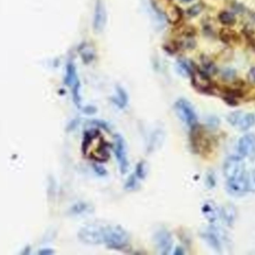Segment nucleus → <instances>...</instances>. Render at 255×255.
Instances as JSON below:
<instances>
[{
    "label": "nucleus",
    "mask_w": 255,
    "mask_h": 255,
    "mask_svg": "<svg viewBox=\"0 0 255 255\" xmlns=\"http://www.w3.org/2000/svg\"><path fill=\"white\" fill-rule=\"evenodd\" d=\"M110 145L105 139L100 129H91L85 132L82 142V152L87 158L98 163L107 161L110 157Z\"/></svg>",
    "instance_id": "1"
},
{
    "label": "nucleus",
    "mask_w": 255,
    "mask_h": 255,
    "mask_svg": "<svg viewBox=\"0 0 255 255\" xmlns=\"http://www.w3.org/2000/svg\"><path fill=\"white\" fill-rule=\"evenodd\" d=\"M130 237L124 228L120 226L105 227L103 244L109 250H123L127 248Z\"/></svg>",
    "instance_id": "2"
},
{
    "label": "nucleus",
    "mask_w": 255,
    "mask_h": 255,
    "mask_svg": "<svg viewBox=\"0 0 255 255\" xmlns=\"http://www.w3.org/2000/svg\"><path fill=\"white\" fill-rule=\"evenodd\" d=\"M175 109L178 118L190 129L198 125L197 114L188 100L184 98L177 100L175 103Z\"/></svg>",
    "instance_id": "3"
},
{
    "label": "nucleus",
    "mask_w": 255,
    "mask_h": 255,
    "mask_svg": "<svg viewBox=\"0 0 255 255\" xmlns=\"http://www.w3.org/2000/svg\"><path fill=\"white\" fill-rule=\"evenodd\" d=\"M105 227L91 224L84 226L78 233L79 239L88 245H100L103 244Z\"/></svg>",
    "instance_id": "4"
},
{
    "label": "nucleus",
    "mask_w": 255,
    "mask_h": 255,
    "mask_svg": "<svg viewBox=\"0 0 255 255\" xmlns=\"http://www.w3.org/2000/svg\"><path fill=\"white\" fill-rule=\"evenodd\" d=\"M246 173L245 162L242 157L232 156L226 159L223 166V174L227 181L243 178Z\"/></svg>",
    "instance_id": "5"
},
{
    "label": "nucleus",
    "mask_w": 255,
    "mask_h": 255,
    "mask_svg": "<svg viewBox=\"0 0 255 255\" xmlns=\"http://www.w3.org/2000/svg\"><path fill=\"white\" fill-rule=\"evenodd\" d=\"M201 237L212 250L222 253L223 247L227 241V237L224 232L215 227H210L201 232Z\"/></svg>",
    "instance_id": "6"
},
{
    "label": "nucleus",
    "mask_w": 255,
    "mask_h": 255,
    "mask_svg": "<svg viewBox=\"0 0 255 255\" xmlns=\"http://www.w3.org/2000/svg\"><path fill=\"white\" fill-rule=\"evenodd\" d=\"M113 151L120 171L123 175H125L128 170L129 162L128 159L127 143L121 135H115L114 138Z\"/></svg>",
    "instance_id": "7"
},
{
    "label": "nucleus",
    "mask_w": 255,
    "mask_h": 255,
    "mask_svg": "<svg viewBox=\"0 0 255 255\" xmlns=\"http://www.w3.org/2000/svg\"><path fill=\"white\" fill-rule=\"evenodd\" d=\"M228 121L231 125L237 127L241 131L250 130L255 124V115L244 113L241 111L232 112L228 116Z\"/></svg>",
    "instance_id": "8"
},
{
    "label": "nucleus",
    "mask_w": 255,
    "mask_h": 255,
    "mask_svg": "<svg viewBox=\"0 0 255 255\" xmlns=\"http://www.w3.org/2000/svg\"><path fill=\"white\" fill-rule=\"evenodd\" d=\"M156 249L160 255H168L171 253L173 246L172 235L169 231L161 229L156 232L153 238Z\"/></svg>",
    "instance_id": "9"
},
{
    "label": "nucleus",
    "mask_w": 255,
    "mask_h": 255,
    "mask_svg": "<svg viewBox=\"0 0 255 255\" xmlns=\"http://www.w3.org/2000/svg\"><path fill=\"white\" fill-rule=\"evenodd\" d=\"M238 151L242 157H255V135L250 133L241 137L238 142Z\"/></svg>",
    "instance_id": "10"
},
{
    "label": "nucleus",
    "mask_w": 255,
    "mask_h": 255,
    "mask_svg": "<svg viewBox=\"0 0 255 255\" xmlns=\"http://www.w3.org/2000/svg\"><path fill=\"white\" fill-rule=\"evenodd\" d=\"M107 19L106 7L102 0H97L94 16V30L96 33H100L104 29Z\"/></svg>",
    "instance_id": "11"
},
{
    "label": "nucleus",
    "mask_w": 255,
    "mask_h": 255,
    "mask_svg": "<svg viewBox=\"0 0 255 255\" xmlns=\"http://www.w3.org/2000/svg\"><path fill=\"white\" fill-rule=\"evenodd\" d=\"M193 85L199 91H209L211 88V82L208 73L201 71L198 69H193L191 73Z\"/></svg>",
    "instance_id": "12"
},
{
    "label": "nucleus",
    "mask_w": 255,
    "mask_h": 255,
    "mask_svg": "<svg viewBox=\"0 0 255 255\" xmlns=\"http://www.w3.org/2000/svg\"><path fill=\"white\" fill-rule=\"evenodd\" d=\"M228 192L234 196H243L248 192L245 176L238 179L227 181Z\"/></svg>",
    "instance_id": "13"
},
{
    "label": "nucleus",
    "mask_w": 255,
    "mask_h": 255,
    "mask_svg": "<svg viewBox=\"0 0 255 255\" xmlns=\"http://www.w3.org/2000/svg\"><path fill=\"white\" fill-rule=\"evenodd\" d=\"M238 216L236 208L232 204L224 205L220 211V217L229 226H233Z\"/></svg>",
    "instance_id": "14"
},
{
    "label": "nucleus",
    "mask_w": 255,
    "mask_h": 255,
    "mask_svg": "<svg viewBox=\"0 0 255 255\" xmlns=\"http://www.w3.org/2000/svg\"><path fill=\"white\" fill-rule=\"evenodd\" d=\"M202 214L210 223H215L220 217V211L215 204L207 202L202 207Z\"/></svg>",
    "instance_id": "15"
},
{
    "label": "nucleus",
    "mask_w": 255,
    "mask_h": 255,
    "mask_svg": "<svg viewBox=\"0 0 255 255\" xmlns=\"http://www.w3.org/2000/svg\"><path fill=\"white\" fill-rule=\"evenodd\" d=\"M164 13L168 21L172 24L178 23L182 17V12L181 9L172 3L166 9Z\"/></svg>",
    "instance_id": "16"
},
{
    "label": "nucleus",
    "mask_w": 255,
    "mask_h": 255,
    "mask_svg": "<svg viewBox=\"0 0 255 255\" xmlns=\"http://www.w3.org/2000/svg\"><path fill=\"white\" fill-rule=\"evenodd\" d=\"M112 101L120 109H123L127 107L128 103V97L122 87H117V94L112 98Z\"/></svg>",
    "instance_id": "17"
},
{
    "label": "nucleus",
    "mask_w": 255,
    "mask_h": 255,
    "mask_svg": "<svg viewBox=\"0 0 255 255\" xmlns=\"http://www.w3.org/2000/svg\"><path fill=\"white\" fill-rule=\"evenodd\" d=\"M78 79L77 74H76V67L73 65V64L70 63L67 65V76H66V83L67 85L70 86H73L75 84L79 82Z\"/></svg>",
    "instance_id": "18"
},
{
    "label": "nucleus",
    "mask_w": 255,
    "mask_h": 255,
    "mask_svg": "<svg viewBox=\"0 0 255 255\" xmlns=\"http://www.w3.org/2000/svg\"><path fill=\"white\" fill-rule=\"evenodd\" d=\"M81 55H82V59L84 62L89 63L94 60V52L93 48L90 45L83 44L81 46L80 50Z\"/></svg>",
    "instance_id": "19"
},
{
    "label": "nucleus",
    "mask_w": 255,
    "mask_h": 255,
    "mask_svg": "<svg viewBox=\"0 0 255 255\" xmlns=\"http://www.w3.org/2000/svg\"><path fill=\"white\" fill-rule=\"evenodd\" d=\"M134 175L139 180H144L148 175V166L144 161H140L136 164Z\"/></svg>",
    "instance_id": "20"
},
{
    "label": "nucleus",
    "mask_w": 255,
    "mask_h": 255,
    "mask_svg": "<svg viewBox=\"0 0 255 255\" xmlns=\"http://www.w3.org/2000/svg\"><path fill=\"white\" fill-rule=\"evenodd\" d=\"M138 180L139 179L136 178V175L134 174H132L128 178L127 182L125 183V186H124V189L129 192H133L138 190L139 187Z\"/></svg>",
    "instance_id": "21"
},
{
    "label": "nucleus",
    "mask_w": 255,
    "mask_h": 255,
    "mask_svg": "<svg viewBox=\"0 0 255 255\" xmlns=\"http://www.w3.org/2000/svg\"><path fill=\"white\" fill-rule=\"evenodd\" d=\"M90 209H91V207L88 205V204L85 203V202H79L71 208V213L74 215H82L85 213L89 212Z\"/></svg>",
    "instance_id": "22"
},
{
    "label": "nucleus",
    "mask_w": 255,
    "mask_h": 255,
    "mask_svg": "<svg viewBox=\"0 0 255 255\" xmlns=\"http://www.w3.org/2000/svg\"><path fill=\"white\" fill-rule=\"evenodd\" d=\"M246 180H247L248 192L255 193V171L247 172L246 173Z\"/></svg>",
    "instance_id": "23"
},
{
    "label": "nucleus",
    "mask_w": 255,
    "mask_h": 255,
    "mask_svg": "<svg viewBox=\"0 0 255 255\" xmlns=\"http://www.w3.org/2000/svg\"><path fill=\"white\" fill-rule=\"evenodd\" d=\"M220 22L225 25H232L235 22V15L233 13H229V12H222L220 16Z\"/></svg>",
    "instance_id": "24"
},
{
    "label": "nucleus",
    "mask_w": 255,
    "mask_h": 255,
    "mask_svg": "<svg viewBox=\"0 0 255 255\" xmlns=\"http://www.w3.org/2000/svg\"><path fill=\"white\" fill-rule=\"evenodd\" d=\"M220 37L222 40L226 43H229L231 40H234L236 37V33L232 30L228 29V28H224L222 30L220 33Z\"/></svg>",
    "instance_id": "25"
},
{
    "label": "nucleus",
    "mask_w": 255,
    "mask_h": 255,
    "mask_svg": "<svg viewBox=\"0 0 255 255\" xmlns=\"http://www.w3.org/2000/svg\"><path fill=\"white\" fill-rule=\"evenodd\" d=\"M178 68H179L180 72L184 76L191 75L193 69L188 63L183 61V60L179 61V62H178Z\"/></svg>",
    "instance_id": "26"
},
{
    "label": "nucleus",
    "mask_w": 255,
    "mask_h": 255,
    "mask_svg": "<svg viewBox=\"0 0 255 255\" xmlns=\"http://www.w3.org/2000/svg\"><path fill=\"white\" fill-rule=\"evenodd\" d=\"M152 1L156 7H158L160 10L162 9L163 11H165L166 9L172 4L171 0H152Z\"/></svg>",
    "instance_id": "27"
},
{
    "label": "nucleus",
    "mask_w": 255,
    "mask_h": 255,
    "mask_svg": "<svg viewBox=\"0 0 255 255\" xmlns=\"http://www.w3.org/2000/svg\"><path fill=\"white\" fill-rule=\"evenodd\" d=\"M91 123L95 125L97 128L103 129V130H106L108 132L111 130L110 126L106 121H102V120H93Z\"/></svg>",
    "instance_id": "28"
},
{
    "label": "nucleus",
    "mask_w": 255,
    "mask_h": 255,
    "mask_svg": "<svg viewBox=\"0 0 255 255\" xmlns=\"http://www.w3.org/2000/svg\"><path fill=\"white\" fill-rule=\"evenodd\" d=\"M202 10V5L200 4H195L192 6L190 8H189L188 13L190 16H196L199 14Z\"/></svg>",
    "instance_id": "29"
},
{
    "label": "nucleus",
    "mask_w": 255,
    "mask_h": 255,
    "mask_svg": "<svg viewBox=\"0 0 255 255\" xmlns=\"http://www.w3.org/2000/svg\"><path fill=\"white\" fill-rule=\"evenodd\" d=\"M94 169L96 173H97L99 176L105 177L106 175H107V171H106V169H105V168H103V166H99V165L97 164H94Z\"/></svg>",
    "instance_id": "30"
},
{
    "label": "nucleus",
    "mask_w": 255,
    "mask_h": 255,
    "mask_svg": "<svg viewBox=\"0 0 255 255\" xmlns=\"http://www.w3.org/2000/svg\"><path fill=\"white\" fill-rule=\"evenodd\" d=\"M206 184L208 188H213L215 187L216 179L215 177L212 174H209L206 178Z\"/></svg>",
    "instance_id": "31"
},
{
    "label": "nucleus",
    "mask_w": 255,
    "mask_h": 255,
    "mask_svg": "<svg viewBox=\"0 0 255 255\" xmlns=\"http://www.w3.org/2000/svg\"><path fill=\"white\" fill-rule=\"evenodd\" d=\"M97 108L93 106H88L83 109L84 113L87 114V115H94L97 112Z\"/></svg>",
    "instance_id": "32"
},
{
    "label": "nucleus",
    "mask_w": 255,
    "mask_h": 255,
    "mask_svg": "<svg viewBox=\"0 0 255 255\" xmlns=\"http://www.w3.org/2000/svg\"><path fill=\"white\" fill-rule=\"evenodd\" d=\"M235 76V72L232 70H225L223 72V77L224 79H227V80H229V79H232V78H234V76Z\"/></svg>",
    "instance_id": "33"
},
{
    "label": "nucleus",
    "mask_w": 255,
    "mask_h": 255,
    "mask_svg": "<svg viewBox=\"0 0 255 255\" xmlns=\"http://www.w3.org/2000/svg\"><path fill=\"white\" fill-rule=\"evenodd\" d=\"M249 81L250 83L255 85V67L250 70L248 75Z\"/></svg>",
    "instance_id": "34"
},
{
    "label": "nucleus",
    "mask_w": 255,
    "mask_h": 255,
    "mask_svg": "<svg viewBox=\"0 0 255 255\" xmlns=\"http://www.w3.org/2000/svg\"><path fill=\"white\" fill-rule=\"evenodd\" d=\"M174 255H184V251L181 247H177L175 249V252H174Z\"/></svg>",
    "instance_id": "35"
},
{
    "label": "nucleus",
    "mask_w": 255,
    "mask_h": 255,
    "mask_svg": "<svg viewBox=\"0 0 255 255\" xmlns=\"http://www.w3.org/2000/svg\"><path fill=\"white\" fill-rule=\"evenodd\" d=\"M181 1H184V2H190L192 0H181Z\"/></svg>",
    "instance_id": "36"
}]
</instances>
